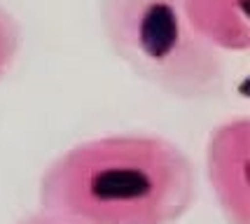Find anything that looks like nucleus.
<instances>
[{
    "instance_id": "obj_1",
    "label": "nucleus",
    "mask_w": 250,
    "mask_h": 224,
    "mask_svg": "<svg viewBox=\"0 0 250 224\" xmlns=\"http://www.w3.org/2000/svg\"><path fill=\"white\" fill-rule=\"evenodd\" d=\"M38 199L61 224H175L196 201V168L162 136H103L59 154Z\"/></svg>"
},
{
    "instance_id": "obj_2",
    "label": "nucleus",
    "mask_w": 250,
    "mask_h": 224,
    "mask_svg": "<svg viewBox=\"0 0 250 224\" xmlns=\"http://www.w3.org/2000/svg\"><path fill=\"white\" fill-rule=\"evenodd\" d=\"M101 23L120 61L164 94L210 101L225 91L222 54L189 26L183 0H101Z\"/></svg>"
},
{
    "instance_id": "obj_3",
    "label": "nucleus",
    "mask_w": 250,
    "mask_h": 224,
    "mask_svg": "<svg viewBox=\"0 0 250 224\" xmlns=\"http://www.w3.org/2000/svg\"><path fill=\"white\" fill-rule=\"evenodd\" d=\"M248 147L250 124L246 117L225 122L208 140V180L229 224H248Z\"/></svg>"
},
{
    "instance_id": "obj_4",
    "label": "nucleus",
    "mask_w": 250,
    "mask_h": 224,
    "mask_svg": "<svg viewBox=\"0 0 250 224\" xmlns=\"http://www.w3.org/2000/svg\"><path fill=\"white\" fill-rule=\"evenodd\" d=\"M183 10L199 38L218 52L248 49V0H183Z\"/></svg>"
},
{
    "instance_id": "obj_5",
    "label": "nucleus",
    "mask_w": 250,
    "mask_h": 224,
    "mask_svg": "<svg viewBox=\"0 0 250 224\" xmlns=\"http://www.w3.org/2000/svg\"><path fill=\"white\" fill-rule=\"evenodd\" d=\"M21 44V28L17 19L0 5V80L12 68Z\"/></svg>"
},
{
    "instance_id": "obj_6",
    "label": "nucleus",
    "mask_w": 250,
    "mask_h": 224,
    "mask_svg": "<svg viewBox=\"0 0 250 224\" xmlns=\"http://www.w3.org/2000/svg\"><path fill=\"white\" fill-rule=\"evenodd\" d=\"M17 224H61L56 222V220H52L49 215L44 213H33V215H26V217H21Z\"/></svg>"
}]
</instances>
